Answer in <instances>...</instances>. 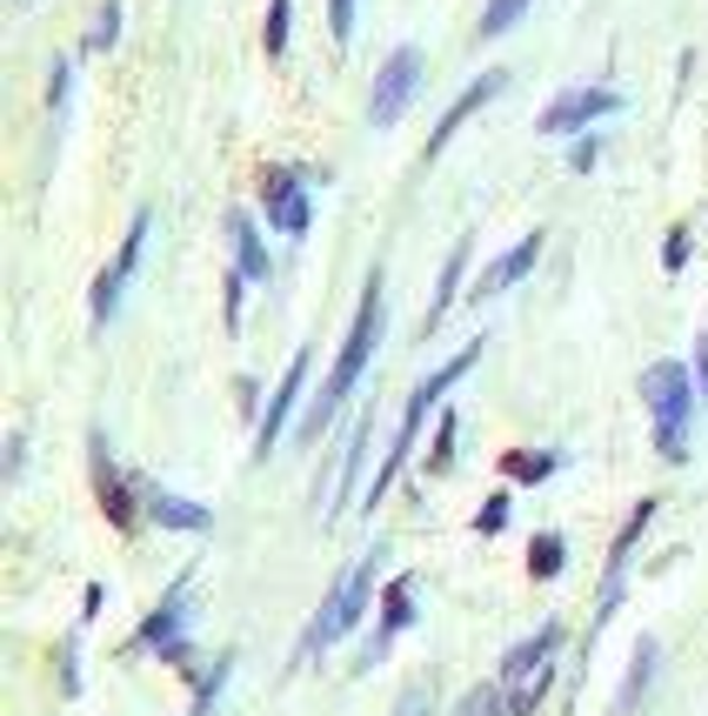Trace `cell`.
<instances>
[{"mask_svg": "<svg viewBox=\"0 0 708 716\" xmlns=\"http://www.w3.org/2000/svg\"><path fill=\"white\" fill-rule=\"evenodd\" d=\"M381 322H388V295H381V275H368L362 308H354V329H347V342H341V355H334V368H328V388L314 395V409H308V422H301V442H314V436L341 416L347 395L362 388V375H368V362H375V342H381Z\"/></svg>", "mask_w": 708, "mask_h": 716, "instance_id": "1", "label": "cell"}, {"mask_svg": "<svg viewBox=\"0 0 708 716\" xmlns=\"http://www.w3.org/2000/svg\"><path fill=\"white\" fill-rule=\"evenodd\" d=\"M475 362H482V342H468V349H455L449 362H441V368H434V375H428V382H421V388L408 395V409H401V429H395V442H388V455H381V469L368 475V509H381V496L395 489V475H401V462L414 455V436H421V416H428V409H434V403H441V395H449V388H455V382H462V375H468Z\"/></svg>", "mask_w": 708, "mask_h": 716, "instance_id": "2", "label": "cell"}, {"mask_svg": "<svg viewBox=\"0 0 708 716\" xmlns=\"http://www.w3.org/2000/svg\"><path fill=\"white\" fill-rule=\"evenodd\" d=\"M375 576H381V549H368L362 563H347V570H341V583L328 590V603L314 609V623H308V636H301V657L334 650L341 636L362 623V609H368V596H375Z\"/></svg>", "mask_w": 708, "mask_h": 716, "instance_id": "3", "label": "cell"}, {"mask_svg": "<svg viewBox=\"0 0 708 716\" xmlns=\"http://www.w3.org/2000/svg\"><path fill=\"white\" fill-rule=\"evenodd\" d=\"M642 395H649V416H655V449L668 462H682L688 455V416H695V368L655 362L642 375Z\"/></svg>", "mask_w": 708, "mask_h": 716, "instance_id": "4", "label": "cell"}, {"mask_svg": "<svg viewBox=\"0 0 708 716\" xmlns=\"http://www.w3.org/2000/svg\"><path fill=\"white\" fill-rule=\"evenodd\" d=\"M414 88H421V47H414V41H401V47H395V54L381 60V74H375V95H368V121H375V128H395V121L408 114Z\"/></svg>", "mask_w": 708, "mask_h": 716, "instance_id": "5", "label": "cell"}, {"mask_svg": "<svg viewBox=\"0 0 708 716\" xmlns=\"http://www.w3.org/2000/svg\"><path fill=\"white\" fill-rule=\"evenodd\" d=\"M147 228H154V214H134V228H128L121 255H114V262L101 268L95 295H87V308H95V335H101V329H114V315H121V295H128L134 268H141V249H147Z\"/></svg>", "mask_w": 708, "mask_h": 716, "instance_id": "6", "label": "cell"}, {"mask_svg": "<svg viewBox=\"0 0 708 716\" xmlns=\"http://www.w3.org/2000/svg\"><path fill=\"white\" fill-rule=\"evenodd\" d=\"M261 208H268L275 234H288V242H301L308 221H314V195H308V175L301 168H268L261 175Z\"/></svg>", "mask_w": 708, "mask_h": 716, "instance_id": "7", "label": "cell"}, {"mask_svg": "<svg viewBox=\"0 0 708 716\" xmlns=\"http://www.w3.org/2000/svg\"><path fill=\"white\" fill-rule=\"evenodd\" d=\"M608 114H622V95L615 88H568V95H555L549 108H542V134H588L595 121H608Z\"/></svg>", "mask_w": 708, "mask_h": 716, "instance_id": "8", "label": "cell"}, {"mask_svg": "<svg viewBox=\"0 0 708 716\" xmlns=\"http://www.w3.org/2000/svg\"><path fill=\"white\" fill-rule=\"evenodd\" d=\"M188 583H195V576H181V583L167 590V603H154V616L141 623V650L188 663Z\"/></svg>", "mask_w": 708, "mask_h": 716, "instance_id": "9", "label": "cell"}, {"mask_svg": "<svg viewBox=\"0 0 708 716\" xmlns=\"http://www.w3.org/2000/svg\"><path fill=\"white\" fill-rule=\"evenodd\" d=\"M308 368H314V349H295V362H288L281 388H275V403L261 409V436H254V455H275V436L288 429V416H295V403H301V388H308Z\"/></svg>", "mask_w": 708, "mask_h": 716, "instance_id": "10", "label": "cell"}, {"mask_svg": "<svg viewBox=\"0 0 708 716\" xmlns=\"http://www.w3.org/2000/svg\"><path fill=\"white\" fill-rule=\"evenodd\" d=\"M501 88H508V74H501V67H488L482 81H468V88L455 95V108H449V114L434 121V134H428V162H434V154H441V147L455 141V128H462V121H475V114H482V108H488V101H495Z\"/></svg>", "mask_w": 708, "mask_h": 716, "instance_id": "11", "label": "cell"}, {"mask_svg": "<svg viewBox=\"0 0 708 716\" xmlns=\"http://www.w3.org/2000/svg\"><path fill=\"white\" fill-rule=\"evenodd\" d=\"M649 522H655V496L649 503H635L629 509V522H622V536H615V555H608V583H601V609H595V623L622 603V576H629V555H635V542L649 536Z\"/></svg>", "mask_w": 708, "mask_h": 716, "instance_id": "12", "label": "cell"}, {"mask_svg": "<svg viewBox=\"0 0 708 716\" xmlns=\"http://www.w3.org/2000/svg\"><path fill=\"white\" fill-rule=\"evenodd\" d=\"M414 623V583L408 576H395L388 583V596H381V623H375V636H368V650H362V670H375L381 657H388V643Z\"/></svg>", "mask_w": 708, "mask_h": 716, "instance_id": "13", "label": "cell"}, {"mask_svg": "<svg viewBox=\"0 0 708 716\" xmlns=\"http://www.w3.org/2000/svg\"><path fill=\"white\" fill-rule=\"evenodd\" d=\"M535 262H542V234H521V242H515L508 255H495V262L475 275V301H488V295H508V288H515L528 268H535Z\"/></svg>", "mask_w": 708, "mask_h": 716, "instance_id": "14", "label": "cell"}, {"mask_svg": "<svg viewBox=\"0 0 708 716\" xmlns=\"http://www.w3.org/2000/svg\"><path fill=\"white\" fill-rule=\"evenodd\" d=\"M555 650H562V623H542L528 643H515L508 657H501V676L495 683H521V676H535V670H549L555 663Z\"/></svg>", "mask_w": 708, "mask_h": 716, "instance_id": "15", "label": "cell"}, {"mask_svg": "<svg viewBox=\"0 0 708 716\" xmlns=\"http://www.w3.org/2000/svg\"><path fill=\"white\" fill-rule=\"evenodd\" d=\"M147 522L181 529V536H208L214 529V509L208 503H188V496H167V489H147Z\"/></svg>", "mask_w": 708, "mask_h": 716, "instance_id": "16", "label": "cell"}, {"mask_svg": "<svg viewBox=\"0 0 708 716\" xmlns=\"http://www.w3.org/2000/svg\"><path fill=\"white\" fill-rule=\"evenodd\" d=\"M228 242H234V275L241 282H275V262H268V249H261L254 214H228Z\"/></svg>", "mask_w": 708, "mask_h": 716, "instance_id": "17", "label": "cell"}, {"mask_svg": "<svg viewBox=\"0 0 708 716\" xmlns=\"http://www.w3.org/2000/svg\"><path fill=\"white\" fill-rule=\"evenodd\" d=\"M95 483H101V509L114 516V529H134L141 516H134V489H128V475L108 462V442L95 436Z\"/></svg>", "mask_w": 708, "mask_h": 716, "instance_id": "18", "label": "cell"}, {"mask_svg": "<svg viewBox=\"0 0 708 716\" xmlns=\"http://www.w3.org/2000/svg\"><path fill=\"white\" fill-rule=\"evenodd\" d=\"M468 262H475V234H462L455 255H449V268H441V282H434V295H428V329H441V315L455 308V295H462V282H468Z\"/></svg>", "mask_w": 708, "mask_h": 716, "instance_id": "19", "label": "cell"}, {"mask_svg": "<svg viewBox=\"0 0 708 716\" xmlns=\"http://www.w3.org/2000/svg\"><path fill=\"white\" fill-rule=\"evenodd\" d=\"M368 436H375V422H362V429L347 436V462H341V489H334L328 516H341V509L354 503V483H362V462H368Z\"/></svg>", "mask_w": 708, "mask_h": 716, "instance_id": "20", "label": "cell"}, {"mask_svg": "<svg viewBox=\"0 0 708 716\" xmlns=\"http://www.w3.org/2000/svg\"><path fill=\"white\" fill-rule=\"evenodd\" d=\"M655 663H662V650H655L649 636H642V643H635V663H629V683H622V696H615V703H622V709H635V703H642V690L655 683Z\"/></svg>", "mask_w": 708, "mask_h": 716, "instance_id": "21", "label": "cell"}, {"mask_svg": "<svg viewBox=\"0 0 708 716\" xmlns=\"http://www.w3.org/2000/svg\"><path fill=\"white\" fill-rule=\"evenodd\" d=\"M555 462H562V455H549V449H542V455H535V449H515V455H501V469L515 475V483H549V475H555Z\"/></svg>", "mask_w": 708, "mask_h": 716, "instance_id": "22", "label": "cell"}, {"mask_svg": "<svg viewBox=\"0 0 708 716\" xmlns=\"http://www.w3.org/2000/svg\"><path fill=\"white\" fill-rule=\"evenodd\" d=\"M528 8H535V0H488V8H482V41H501L508 27H521Z\"/></svg>", "mask_w": 708, "mask_h": 716, "instance_id": "23", "label": "cell"}, {"mask_svg": "<svg viewBox=\"0 0 708 716\" xmlns=\"http://www.w3.org/2000/svg\"><path fill=\"white\" fill-rule=\"evenodd\" d=\"M114 41H121V0H101V14H95V27H87L80 54H108Z\"/></svg>", "mask_w": 708, "mask_h": 716, "instance_id": "24", "label": "cell"}, {"mask_svg": "<svg viewBox=\"0 0 708 716\" xmlns=\"http://www.w3.org/2000/svg\"><path fill=\"white\" fill-rule=\"evenodd\" d=\"M462 716H515V709H508V683H475V690L462 696Z\"/></svg>", "mask_w": 708, "mask_h": 716, "instance_id": "25", "label": "cell"}, {"mask_svg": "<svg viewBox=\"0 0 708 716\" xmlns=\"http://www.w3.org/2000/svg\"><path fill=\"white\" fill-rule=\"evenodd\" d=\"M562 563H568L562 536H535V542H528V570H535V576H562Z\"/></svg>", "mask_w": 708, "mask_h": 716, "instance_id": "26", "label": "cell"}, {"mask_svg": "<svg viewBox=\"0 0 708 716\" xmlns=\"http://www.w3.org/2000/svg\"><path fill=\"white\" fill-rule=\"evenodd\" d=\"M542 696H549V670H535V676H521V683H508V709H515V716H528V709H542Z\"/></svg>", "mask_w": 708, "mask_h": 716, "instance_id": "27", "label": "cell"}, {"mask_svg": "<svg viewBox=\"0 0 708 716\" xmlns=\"http://www.w3.org/2000/svg\"><path fill=\"white\" fill-rule=\"evenodd\" d=\"M228 670H234V657H221V663L208 670V683H201V696H195V709H188V716H214V696L228 690Z\"/></svg>", "mask_w": 708, "mask_h": 716, "instance_id": "28", "label": "cell"}, {"mask_svg": "<svg viewBox=\"0 0 708 716\" xmlns=\"http://www.w3.org/2000/svg\"><path fill=\"white\" fill-rule=\"evenodd\" d=\"M268 54H288V0H268V27H261Z\"/></svg>", "mask_w": 708, "mask_h": 716, "instance_id": "29", "label": "cell"}, {"mask_svg": "<svg viewBox=\"0 0 708 716\" xmlns=\"http://www.w3.org/2000/svg\"><path fill=\"white\" fill-rule=\"evenodd\" d=\"M67 95H74V67H67V60H54V81H47V108H54V121L67 114Z\"/></svg>", "mask_w": 708, "mask_h": 716, "instance_id": "30", "label": "cell"}, {"mask_svg": "<svg viewBox=\"0 0 708 716\" xmlns=\"http://www.w3.org/2000/svg\"><path fill=\"white\" fill-rule=\"evenodd\" d=\"M328 34L347 47L354 41V0H328Z\"/></svg>", "mask_w": 708, "mask_h": 716, "instance_id": "31", "label": "cell"}, {"mask_svg": "<svg viewBox=\"0 0 708 716\" xmlns=\"http://www.w3.org/2000/svg\"><path fill=\"white\" fill-rule=\"evenodd\" d=\"M662 268H668V275H682V268H688V228H675L668 242H662Z\"/></svg>", "mask_w": 708, "mask_h": 716, "instance_id": "32", "label": "cell"}, {"mask_svg": "<svg viewBox=\"0 0 708 716\" xmlns=\"http://www.w3.org/2000/svg\"><path fill=\"white\" fill-rule=\"evenodd\" d=\"M501 522H508V496H488V503L475 509V529H482V536H495Z\"/></svg>", "mask_w": 708, "mask_h": 716, "instance_id": "33", "label": "cell"}, {"mask_svg": "<svg viewBox=\"0 0 708 716\" xmlns=\"http://www.w3.org/2000/svg\"><path fill=\"white\" fill-rule=\"evenodd\" d=\"M595 162H601V134H582V141H575V154H568V168H575V175H588Z\"/></svg>", "mask_w": 708, "mask_h": 716, "instance_id": "34", "label": "cell"}, {"mask_svg": "<svg viewBox=\"0 0 708 716\" xmlns=\"http://www.w3.org/2000/svg\"><path fill=\"white\" fill-rule=\"evenodd\" d=\"M449 455H455V416H441V436H434V455H428V469H449Z\"/></svg>", "mask_w": 708, "mask_h": 716, "instance_id": "35", "label": "cell"}, {"mask_svg": "<svg viewBox=\"0 0 708 716\" xmlns=\"http://www.w3.org/2000/svg\"><path fill=\"white\" fill-rule=\"evenodd\" d=\"M695 388H701V409H708V335H695Z\"/></svg>", "mask_w": 708, "mask_h": 716, "instance_id": "36", "label": "cell"}]
</instances>
